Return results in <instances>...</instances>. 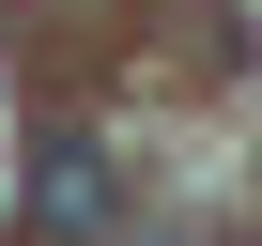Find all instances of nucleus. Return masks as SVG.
<instances>
[{
	"label": "nucleus",
	"mask_w": 262,
	"mask_h": 246,
	"mask_svg": "<svg viewBox=\"0 0 262 246\" xmlns=\"http://www.w3.org/2000/svg\"><path fill=\"white\" fill-rule=\"evenodd\" d=\"M108 215H123V169H108L93 139H31V231H47V246H93Z\"/></svg>",
	"instance_id": "obj_1"
}]
</instances>
